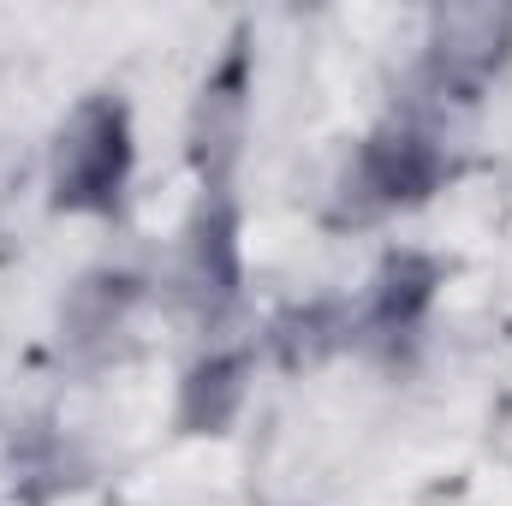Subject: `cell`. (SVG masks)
I'll return each mask as SVG.
<instances>
[{
	"label": "cell",
	"instance_id": "obj_3",
	"mask_svg": "<svg viewBox=\"0 0 512 506\" xmlns=\"http://www.w3.org/2000/svg\"><path fill=\"white\" fill-rule=\"evenodd\" d=\"M512 36V12L507 6H447L435 12V42H429V72L441 90H477Z\"/></svg>",
	"mask_w": 512,
	"mask_h": 506
},
{
	"label": "cell",
	"instance_id": "obj_1",
	"mask_svg": "<svg viewBox=\"0 0 512 506\" xmlns=\"http://www.w3.org/2000/svg\"><path fill=\"white\" fill-rule=\"evenodd\" d=\"M131 173V126L114 96H90L54 149V203L60 209H114Z\"/></svg>",
	"mask_w": 512,
	"mask_h": 506
},
{
	"label": "cell",
	"instance_id": "obj_2",
	"mask_svg": "<svg viewBox=\"0 0 512 506\" xmlns=\"http://www.w3.org/2000/svg\"><path fill=\"white\" fill-rule=\"evenodd\" d=\"M447 179V155L435 143V131L393 120L387 131H376L358 155V173L346 179V197H358V215H382L399 203L429 197Z\"/></svg>",
	"mask_w": 512,
	"mask_h": 506
},
{
	"label": "cell",
	"instance_id": "obj_4",
	"mask_svg": "<svg viewBox=\"0 0 512 506\" xmlns=\"http://www.w3.org/2000/svg\"><path fill=\"white\" fill-rule=\"evenodd\" d=\"M245 120V48L233 42V54L221 60V72L203 84V102H197V161L203 173H227L233 161V137Z\"/></svg>",
	"mask_w": 512,
	"mask_h": 506
}]
</instances>
